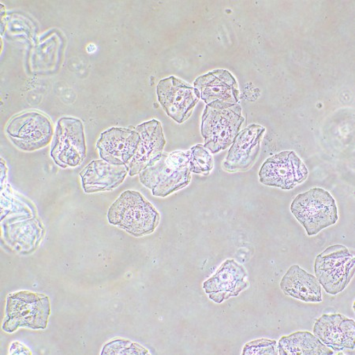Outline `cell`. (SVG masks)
Returning <instances> with one entry per match:
<instances>
[{
  "label": "cell",
  "instance_id": "cell-15",
  "mask_svg": "<svg viewBox=\"0 0 355 355\" xmlns=\"http://www.w3.org/2000/svg\"><path fill=\"white\" fill-rule=\"evenodd\" d=\"M266 131L264 127L257 124H251L240 131L223 162V168L229 173L249 170L259 155L262 137Z\"/></svg>",
  "mask_w": 355,
  "mask_h": 355
},
{
  "label": "cell",
  "instance_id": "cell-19",
  "mask_svg": "<svg viewBox=\"0 0 355 355\" xmlns=\"http://www.w3.org/2000/svg\"><path fill=\"white\" fill-rule=\"evenodd\" d=\"M280 355H328L334 352L310 331H296L282 337L278 343Z\"/></svg>",
  "mask_w": 355,
  "mask_h": 355
},
{
  "label": "cell",
  "instance_id": "cell-10",
  "mask_svg": "<svg viewBox=\"0 0 355 355\" xmlns=\"http://www.w3.org/2000/svg\"><path fill=\"white\" fill-rule=\"evenodd\" d=\"M157 94L165 112L178 123L191 117L200 98L196 88L175 76L160 80Z\"/></svg>",
  "mask_w": 355,
  "mask_h": 355
},
{
  "label": "cell",
  "instance_id": "cell-20",
  "mask_svg": "<svg viewBox=\"0 0 355 355\" xmlns=\"http://www.w3.org/2000/svg\"><path fill=\"white\" fill-rule=\"evenodd\" d=\"M189 154V168L191 173L209 175L214 169V160L209 151L203 145L193 146Z\"/></svg>",
  "mask_w": 355,
  "mask_h": 355
},
{
  "label": "cell",
  "instance_id": "cell-17",
  "mask_svg": "<svg viewBox=\"0 0 355 355\" xmlns=\"http://www.w3.org/2000/svg\"><path fill=\"white\" fill-rule=\"evenodd\" d=\"M129 173L127 165H114L103 159L94 160L81 173L82 184L85 193L112 191L117 188Z\"/></svg>",
  "mask_w": 355,
  "mask_h": 355
},
{
  "label": "cell",
  "instance_id": "cell-2",
  "mask_svg": "<svg viewBox=\"0 0 355 355\" xmlns=\"http://www.w3.org/2000/svg\"><path fill=\"white\" fill-rule=\"evenodd\" d=\"M187 152L163 153L158 162L139 174L141 184L155 197L166 198L191 182Z\"/></svg>",
  "mask_w": 355,
  "mask_h": 355
},
{
  "label": "cell",
  "instance_id": "cell-7",
  "mask_svg": "<svg viewBox=\"0 0 355 355\" xmlns=\"http://www.w3.org/2000/svg\"><path fill=\"white\" fill-rule=\"evenodd\" d=\"M84 125L73 117L61 118L51 142L50 156L62 168H76L87 157Z\"/></svg>",
  "mask_w": 355,
  "mask_h": 355
},
{
  "label": "cell",
  "instance_id": "cell-18",
  "mask_svg": "<svg viewBox=\"0 0 355 355\" xmlns=\"http://www.w3.org/2000/svg\"><path fill=\"white\" fill-rule=\"evenodd\" d=\"M280 289L286 295L305 302H322V286L316 277L300 266H291L284 275Z\"/></svg>",
  "mask_w": 355,
  "mask_h": 355
},
{
  "label": "cell",
  "instance_id": "cell-9",
  "mask_svg": "<svg viewBox=\"0 0 355 355\" xmlns=\"http://www.w3.org/2000/svg\"><path fill=\"white\" fill-rule=\"evenodd\" d=\"M306 166L293 151H284L268 158L259 171L263 185L290 191L308 177Z\"/></svg>",
  "mask_w": 355,
  "mask_h": 355
},
{
  "label": "cell",
  "instance_id": "cell-8",
  "mask_svg": "<svg viewBox=\"0 0 355 355\" xmlns=\"http://www.w3.org/2000/svg\"><path fill=\"white\" fill-rule=\"evenodd\" d=\"M6 133L17 148L25 152L41 150L49 144L54 136L49 118L35 111L23 112L11 119Z\"/></svg>",
  "mask_w": 355,
  "mask_h": 355
},
{
  "label": "cell",
  "instance_id": "cell-4",
  "mask_svg": "<svg viewBox=\"0 0 355 355\" xmlns=\"http://www.w3.org/2000/svg\"><path fill=\"white\" fill-rule=\"evenodd\" d=\"M50 313L48 296L26 291L16 292L8 297L3 330L10 334L21 327L45 329Z\"/></svg>",
  "mask_w": 355,
  "mask_h": 355
},
{
  "label": "cell",
  "instance_id": "cell-21",
  "mask_svg": "<svg viewBox=\"0 0 355 355\" xmlns=\"http://www.w3.org/2000/svg\"><path fill=\"white\" fill-rule=\"evenodd\" d=\"M150 354L139 343L124 339H114L106 343L101 354Z\"/></svg>",
  "mask_w": 355,
  "mask_h": 355
},
{
  "label": "cell",
  "instance_id": "cell-13",
  "mask_svg": "<svg viewBox=\"0 0 355 355\" xmlns=\"http://www.w3.org/2000/svg\"><path fill=\"white\" fill-rule=\"evenodd\" d=\"M246 277L248 272L243 266L234 260H226L214 276L204 282L203 289L210 300L221 304L249 287Z\"/></svg>",
  "mask_w": 355,
  "mask_h": 355
},
{
  "label": "cell",
  "instance_id": "cell-1",
  "mask_svg": "<svg viewBox=\"0 0 355 355\" xmlns=\"http://www.w3.org/2000/svg\"><path fill=\"white\" fill-rule=\"evenodd\" d=\"M107 216L110 225L122 228L137 238L153 233L160 220L157 209L135 191L121 193L108 209Z\"/></svg>",
  "mask_w": 355,
  "mask_h": 355
},
{
  "label": "cell",
  "instance_id": "cell-22",
  "mask_svg": "<svg viewBox=\"0 0 355 355\" xmlns=\"http://www.w3.org/2000/svg\"><path fill=\"white\" fill-rule=\"evenodd\" d=\"M277 346L278 343L276 340L262 338V339L250 341L246 343L243 347L242 354L243 355H277L279 354Z\"/></svg>",
  "mask_w": 355,
  "mask_h": 355
},
{
  "label": "cell",
  "instance_id": "cell-3",
  "mask_svg": "<svg viewBox=\"0 0 355 355\" xmlns=\"http://www.w3.org/2000/svg\"><path fill=\"white\" fill-rule=\"evenodd\" d=\"M291 211L309 236H316L339 219L336 200L322 188L299 194L291 205Z\"/></svg>",
  "mask_w": 355,
  "mask_h": 355
},
{
  "label": "cell",
  "instance_id": "cell-14",
  "mask_svg": "<svg viewBox=\"0 0 355 355\" xmlns=\"http://www.w3.org/2000/svg\"><path fill=\"white\" fill-rule=\"evenodd\" d=\"M140 136L135 130L112 128L101 135L96 142L101 159L114 165H127L136 153Z\"/></svg>",
  "mask_w": 355,
  "mask_h": 355
},
{
  "label": "cell",
  "instance_id": "cell-12",
  "mask_svg": "<svg viewBox=\"0 0 355 355\" xmlns=\"http://www.w3.org/2000/svg\"><path fill=\"white\" fill-rule=\"evenodd\" d=\"M140 136L135 156L128 164L130 176L139 175L162 158L166 145L162 123L152 119L135 129Z\"/></svg>",
  "mask_w": 355,
  "mask_h": 355
},
{
  "label": "cell",
  "instance_id": "cell-23",
  "mask_svg": "<svg viewBox=\"0 0 355 355\" xmlns=\"http://www.w3.org/2000/svg\"><path fill=\"white\" fill-rule=\"evenodd\" d=\"M10 354H31V352L28 349L23 345L22 343L19 341H15L11 343L10 347Z\"/></svg>",
  "mask_w": 355,
  "mask_h": 355
},
{
  "label": "cell",
  "instance_id": "cell-11",
  "mask_svg": "<svg viewBox=\"0 0 355 355\" xmlns=\"http://www.w3.org/2000/svg\"><path fill=\"white\" fill-rule=\"evenodd\" d=\"M193 87L206 105L226 108L238 105L240 98L236 79L226 70H216L198 77Z\"/></svg>",
  "mask_w": 355,
  "mask_h": 355
},
{
  "label": "cell",
  "instance_id": "cell-6",
  "mask_svg": "<svg viewBox=\"0 0 355 355\" xmlns=\"http://www.w3.org/2000/svg\"><path fill=\"white\" fill-rule=\"evenodd\" d=\"M314 271L324 291L336 295L345 291L354 276L355 257L345 245L329 246L317 256Z\"/></svg>",
  "mask_w": 355,
  "mask_h": 355
},
{
  "label": "cell",
  "instance_id": "cell-16",
  "mask_svg": "<svg viewBox=\"0 0 355 355\" xmlns=\"http://www.w3.org/2000/svg\"><path fill=\"white\" fill-rule=\"evenodd\" d=\"M313 335L334 352L354 350L355 322L340 313L324 314L313 326Z\"/></svg>",
  "mask_w": 355,
  "mask_h": 355
},
{
  "label": "cell",
  "instance_id": "cell-5",
  "mask_svg": "<svg viewBox=\"0 0 355 355\" xmlns=\"http://www.w3.org/2000/svg\"><path fill=\"white\" fill-rule=\"evenodd\" d=\"M245 121L239 105L226 108L206 105L202 119L204 146L211 153L225 150L233 144Z\"/></svg>",
  "mask_w": 355,
  "mask_h": 355
}]
</instances>
